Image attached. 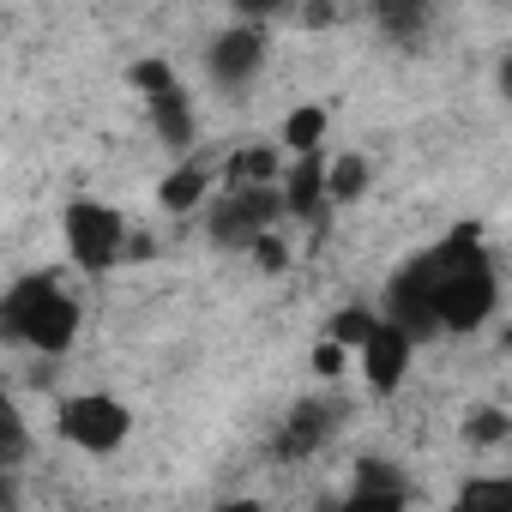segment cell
Wrapping results in <instances>:
<instances>
[{
  "instance_id": "6da1fadb",
  "label": "cell",
  "mask_w": 512,
  "mask_h": 512,
  "mask_svg": "<svg viewBox=\"0 0 512 512\" xmlns=\"http://www.w3.org/2000/svg\"><path fill=\"white\" fill-rule=\"evenodd\" d=\"M416 272H422V290H428L440 332H476L500 308V278H494V260H488L476 229H452L434 253L416 260Z\"/></svg>"
},
{
  "instance_id": "7a4b0ae2",
  "label": "cell",
  "mask_w": 512,
  "mask_h": 512,
  "mask_svg": "<svg viewBox=\"0 0 512 512\" xmlns=\"http://www.w3.org/2000/svg\"><path fill=\"white\" fill-rule=\"evenodd\" d=\"M73 338H79V302L61 290V278L37 272L0 296V344H19L37 356H67Z\"/></svg>"
},
{
  "instance_id": "3957f363",
  "label": "cell",
  "mask_w": 512,
  "mask_h": 512,
  "mask_svg": "<svg viewBox=\"0 0 512 512\" xmlns=\"http://www.w3.org/2000/svg\"><path fill=\"white\" fill-rule=\"evenodd\" d=\"M284 217V199L278 187H229L211 199L205 211V229L217 247H253L260 235H272V223Z\"/></svg>"
},
{
  "instance_id": "277c9868",
  "label": "cell",
  "mask_w": 512,
  "mask_h": 512,
  "mask_svg": "<svg viewBox=\"0 0 512 512\" xmlns=\"http://www.w3.org/2000/svg\"><path fill=\"white\" fill-rule=\"evenodd\" d=\"M61 235H67V253L79 260V272H109V266H121V253H127L121 211H109L97 199H73L67 217H61Z\"/></svg>"
},
{
  "instance_id": "5b68a950",
  "label": "cell",
  "mask_w": 512,
  "mask_h": 512,
  "mask_svg": "<svg viewBox=\"0 0 512 512\" xmlns=\"http://www.w3.org/2000/svg\"><path fill=\"white\" fill-rule=\"evenodd\" d=\"M55 434H61L67 446H79V452H115V446L133 434V416H127V404H115L109 392H79V398L61 404Z\"/></svg>"
},
{
  "instance_id": "8992f818",
  "label": "cell",
  "mask_w": 512,
  "mask_h": 512,
  "mask_svg": "<svg viewBox=\"0 0 512 512\" xmlns=\"http://www.w3.org/2000/svg\"><path fill=\"white\" fill-rule=\"evenodd\" d=\"M338 428H344V398H338V392H314V398H302V404L284 416V428H278L272 452H278L284 464L314 458V452H320Z\"/></svg>"
},
{
  "instance_id": "52a82bcc",
  "label": "cell",
  "mask_w": 512,
  "mask_h": 512,
  "mask_svg": "<svg viewBox=\"0 0 512 512\" xmlns=\"http://www.w3.org/2000/svg\"><path fill=\"white\" fill-rule=\"evenodd\" d=\"M266 49H272V37H266L260 25H229L223 37H211V49H205V73H211L223 91H241V85L260 79Z\"/></svg>"
},
{
  "instance_id": "ba28073f",
  "label": "cell",
  "mask_w": 512,
  "mask_h": 512,
  "mask_svg": "<svg viewBox=\"0 0 512 512\" xmlns=\"http://www.w3.org/2000/svg\"><path fill=\"white\" fill-rule=\"evenodd\" d=\"M278 199H284V217H302L314 229H326V157H296L290 175H278Z\"/></svg>"
},
{
  "instance_id": "9c48e42d",
  "label": "cell",
  "mask_w": 512,
  "mask_h": 512,
  "mask_svg": "<svg viewBox=\"0 0 512 512\" xmlns=\"http://www.w3.org/2000/svg\"><path fill=\"white\" fill-rule=\"evenodd\" d=\"M410 356H416V344L398 332V326H374V338L362 344V380H368V392H380V398H392L398 386H404V368H410Z\"/></svg>"
},
{
  "instance_id": "30bf717a",
  "label": "cell",
  "mask_w": 512,
  "mask_h": 512,
  "mask_svg": "<svg viewBox=\"0 0 512 512\" xmlns=\"http://www.w3.org/2000/svg\"><path fill=\"white\" fill-rule=\"evenodd\" d=\"M386 326H398L410 344H422V338H434L440 326H434V308H428V290H422V272H416V260L392 278V290H386Z\"/></svg>"
},
{
  "instance_id": "8fae6325",
  "label": "cell",
  "mask_w": 512,
  "mask_h": 512,
  "mask_svg": "<svg viewBox=\"0 0 512 512\" xmlns=\"http://www.w3.org/2000/svg\"><path fill=\"white\" fill-rule=\"evenodd\" d=\"M151 127H157V139L175 151V157H187L193 151V103H187V91L175 85V91H163V97H151Z\"/></svg>"
},
{
  "instance_id": "7c38bea8",
  "label": "cell",
  "mask_w": 512,
  "mask_h": 512,
  "mask_svg": "<svg viewBox=\"0 0 512 512\" xmlns=\"http://www.w3.org/2000/svg\"><path fill=\"white\" fill-rule=\"evenodd\" d=\"M205 193H211V175H205V163H193V157L157 181V205H163V211H175V217H181V211H199V205H205Z\"/></svg>"
},
{
  "instance_id": "4fadbf2b",
  "label": "cell",
  "mask_w": 512,
  "mask_h": 512,
  "mask_svg": "<svg viewBox=\"0 0 512 512\" xmlns=\"http://www.w3.org/2000/svg\"><path fill=\"white\" fill-rule=\"evenodd\" d=\"M278 151L272 145H241L229 163H223V187H278Z\"/></svg>"
},
{
  "instance_id": "5bb4252c",
  "label": "cell",
  "mask_w": 512,
  "mask_h": 512,
  "mask_svg": "<svg viewBox=\"0 0 512 512\" xmlns=\"http://www.w3.org/2000/svg\"><path fill=\"white\" fill-rule=\"evenodd\" d=\"M368 193V157H332L326 163V205H356Z\"/></svg>"
},
{
  "instance_id": "9a60e30c",
  "label": "cell",
  "mask_w": 512,
  "mask_h": 512,
  "mask_svg": "<svg viewBox=\"0 0 512 512\" xmlns=\"http://www.w3.org/2000/svg\"><path fill=\"white\" fill-rule=\"evenodd\" d=\"M452 512H512V476H470Z\"/></svg>"
},
{
  "instance_id": "2e32d148",
  "label": "cell",
  "mask_w": 512,
  "mask_h": 512,
  "mask_svg": "<svg viewBox=\"0 0 512 512\" xmlns=\"http://www.w3.org/2000/svg\"><path fill=\"white\" fill-rule=\"evenodd\" d=\"M326 127H332V115H326L320 103H302V109H290V121H284V145H290L296 157H314L320 139H326Z\"/></svg>"
},
{
  "instance_id": "e0dca14e",
  "label": "cell",
  "mask_w": 512,
  "mask_h": 512,
  "mask_svg": "<svg viewBox=\"0 0 512 512\" xmlns=\"http://www.w3.org/2000/svg\"><path fill=\"white\" fill-rule=\"evenodd\" d=\"M374 326H380V314H368V308H338V314L326 320V344H338V350H362V344L374 338Z\"/></svg>"
},
{
  "instance_id": "ac0fdd59",
  "label": "cell",
  "mask_w": 512,
  "mask_h": 512,
  "mask_svg": "<svg viewBox=\"0 0 512 512\" xmlns=\"http://www.w3.org/2000/svg\"><path fill=\"white\" fill-rule=\"evenodd\" d=\"M356 494H410V476L392 458H362L356 464Z\"/></svg>"
},
{
  "instance_id": "d6986e66",
  "label": "cell",
  "mask_w": 512,
  "mask_h": 512,
  "mask_svg": "<svg viewBox=\"0 0 512 512\" xmlns=\"http://www.w3.org/2000/svg\"><path fill=\"white\" fill-rule=\"evenodd\" d=\"M374 19H380L392 37H422V31H428V7H422V0H380Z\"/></svg>"
},
{
  "instance_id": "ffe728a7",
  "label": "cell",
  "mask_w": 512,
  "mask_h": 512,
  "mask_svg": "<svg viewBox=\"0 0 512 512\" xmlns=\"http://www.w3.org/2000/svg\"><path fill=\"white\" fill-rule=\"evenodd\" d=\"M127 79H133V91H145V103L181 85V79H175V67H169V61H157V55H151V61H133V67H127Z\"/></svg>"
},
{
  "instance_id": "44dd1931",
  "label": "cell",
  "mask_w": 512,
  "mask_h": 512,
  "mask_svg": "<svg viewBox=\"0 0 512 512\" xmlns=\"http://www.w3.org/2000/svg\"><path fill=\"white\" fill-rule=\"evenodd\" d=\"M506 434H512V416L506 410H470L464 416V440L470 446H500Z\"/></svg>"
},
{
  "instance_id": "7402d4cb",
  "label": "cell",
  "mask_w": 512,
  "mask_h": 512,
  "mask_svg": "<svg viewBox=\"0 0 512 512\" xmlns=\"http://www.w3.org/2000/svg\"><path fill=\"white\" fill-rule=\"evenodd\" d=\"M25 452H31V434H25L19 410L7 404V410H0V470H13V464H19Z\"/></svg>"
},
{
  "instance_id": "603a6c76",
  "label": "cell",
  "mask_w": 512,
  "mask_h": 512,
  "mask_svg": "<svg viewBox=\"0 0 512 512\" xmlns=\"http://www.w3.org/2000/svg\"><path fill=\"white\" fill-rule=\"evenodd\" d=\"M332 512H410V494H356L350 488V500H338Z\"/></svg>"
},
{
  "instance_id": "cb8c5ba5",
  "label": "cell",
  "mask_w": 512,
  "mask_h": 512,
  "mask_svg": "<svg viewBox=\"0 0 512 512\" xmlns=\"http://www.w3.org/2000/svg\"><path fill=\"white\" fill-rule=\"evenodd\" d=\"M247 253H253V266H260V272H290V247H284V235H278V229H272V235H260Z\"/></svg>"
},
{
  "instance_id": "d4e9b609",
  "label": "cell",
  "mask_w": 512,
  "mask_h": 512,
  "mask_svg": "<svg viewBox=\"0 0 512 512\" xmlns=\"http://www.w3.org/2000/svg\"><path fill=\"white\" fill-rule=\"evenodd\" d=\"M314 374H320V380H338V374H344V350L320 338V344H314Z\"/></svg>"
},
{
  "instance_id": "484cf974",
  "label": "cell",
  "mask_w": 512,
  "mask_h": 512,
  "mask_svg": "<svg viewBox=\"0 0 512 512\" xmlns=\"http://www.w3.org/2000/svg\"><path fill=\"white\" fill-rule=\"evenodd\" d=\"M0 512H19V482H13V470H0Z\"/></svg>"
},
{
  "instance_id": "4316f807",
  "label": "cell",
  "mask_w": 512,
  "mask_h": 512,
  "mask_svg": "<svg viewBox=\"0 0 512 512\" xmlns=\"http://www.w3.org/2000/svg\"><path fill=\"white\" fill-rule=\"evenodd\" d=\"M332 19H338V7H308L302 13V25H332Z\"/></svg>"
},
{
  "instance_id": "83f0119b",
  "label": "cell",
  "mask_w": 512,
  "mask_h": 512,
  "mask_svg": "<svg viewBox=\"0 0 512 512\" xmlns=\"http://www.w3.org/2000/svg\"><path fill=\"white\" fill-rule=\"evenodd\" d=\"M217 512H260V500H223Z\"/></svg>"
},
{
  "instance_id": "f1b7e54d",
  "label": "cell",
  "mask_w": 512,
  "mask_h": 512,
  "mask_svg": "<svg viewBox=\"0 0 512 512\" xmlns=\"http://www.w3.org/2000/svg\"><path fill=\"white\" fill-rule=\"evenodd\" d=\"M7 404H13V398H7V386H0V410H7Z\"/></svg>"
}]
</instances>
